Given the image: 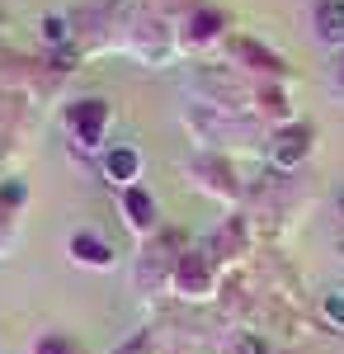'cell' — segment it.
Returning <instances> with one entry per match:
<instances>
[{"instance_id":"cell-1","label":"cell","mask_w":344,"mask_h":354,"mask_svg":"<svg viewBox=\"0 0 344 354\" xmlns=\"http://www.w3.org/2000/svg\"><path fill=\"white\" fill-rule=\"evenodd\" d=\"M321 38H344V0H325L321 5Z\"/></svg>"},{"instance_id":"cell-2","label":"cell","mask_w":344,"mask_h":354,"mask_svg":"<svg viewBox=\"0 0 344 354\" xmlns=\"http://www.w3.org/2000/svg\"><path fill=\"white\" fill-rule=\"evenodd\" d=\"M330 317H344V302H340V298L330 302Z\"/></svg>"}]
</instances>
